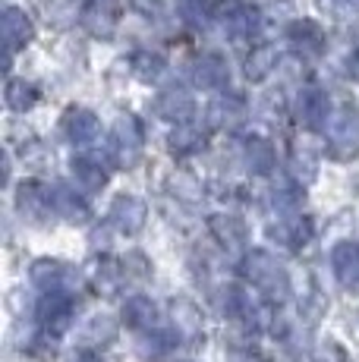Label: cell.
Returning <instances> with one entry per match:
<instances>
[{"mask_svg": "<svg viewBox=\"0 0 359 362\" xmlns=\"http://www.w3.org/2000/svg\"><path fill=\"white\" fill-rule=\"evenodd\" d=\"M300 114L302 120H306L309 129H322L324 123H328V114H331V104H328V95L322 92V88H306L300 98Z\"/></svg>", "mask_w": 359, "mask_h": 362, "instance_id": "d6986e66", "label": "cell"}, {"mask_svg": "<svg viewBox=\"0 0 359 362\" xmlns=\"http://www.w3.org/2000/svg\"><path fill=\"white\" fill-rule=\"evenodd\" d=\"M350 73H353V76H356V79H359V54H356V57H353V60H350Z\"/></svg>", "mask_w": 359, "mask_h": 362, "instance_id": "e575fe53", "label": "cell"}, {"mask_svg": "<svg viewBox=\"0 0 359 362\" xmlns=\"http://www.w3.org/2000/svg\"><path fill=\"white\" fill-rule=\"evenodd\" d=\"M315 362H350V359H347V353H343L337 344H328L319 356H315Z\"/></svg>", "mask_w": 359, "mask_h": 362, "instance_id": "1f68e13d", "label": "cell"}, {"mask_svg": "<svg viewBox=\"0 0 359 362\" xmlns=\"http://www.w3.org/2000/svg\"><path fill=\"white\" fill-rule=\"evenodd\" d=\"M331 268H334V277L343 290L350 293H359V246L350 240L337 243L331 249Z\"/></svg>", "mask_w": 359, "mask_h": 362, "instance_id": "8992f818", "label": "cell"}, {"mask_svg": "<svg viewBox=\"0 0 359 362\" xmlns=\"http://www.w3.org/2000/svg\"><path fill=\"white\" fill-rule=\"evenodd\" d=\"M133 64H136V76L145 79V82L158 79V76H161V69H164V60L158 57V54H139Z\"/></svg>", "mask_w": 359, "mask_h": 362, "instance_id": "f546056e", "label": "cell"}, {"mask_svg": "<svg viewBox=\"0 0 359 362\" xmlns=\"http://www.w3.org/2000/svg\"><path fill=\"white\" fill-rule=\"evenodd\" d=\"M38 318L51 334H64L73 318V296L66 290H45V296L38 299Z\"/></svg>", "mask_w": 359, "mask_h": 362, "instance_id": "5b68a950", "label": "cell"}, {"mask_svg": "<svg viewBox=\"0 0 359 362\" xmlns=\"http://www.w3.org/2000/svg\"><path fill=\"white\" fill-rule=\"evenodd\" d=\"M64 132H66V139H70L73 145H92L95 139H98V132H101V123H98V117H95L92 110L70 107L66 110V117H64Z\"/></svg>", "mask_w": 359, "mask_h": 362, "instance_id": "ba28073f", "label": "cell"}, {"mask_svg": "<svg viewBox=\"0 0 359 362\" xmlns=\"http://www.w3.org/2000/svg\"><path fill=\"white\" fill-rule=\"evenodd\" d=\"M51 208L57 218L70 221V224H86L88 221V205L70 186H54L51 189Z\"/></svg>", "mask_w": 359, "mask_h": 362, "instance_id": "30bf717a", "label": "cell"}, {"mask_svg": "<svg viewBox=\"0 0 359 362\" xmlns=\"http://www.w3.org/2000/svg\"><path fill=\"white\" fill-rule=\"evenodd\" d=\"M243 274L259 293H265L268 299H284L290 293V274L287 268L274 259L265 249H252L243 259Z\"/></svg>", "mask_w": 359, "mask_h": 362, "instance_id": "6da1fadb", "label": "cell"}, {"mask_svg": "<svg viewBox=\"0 0 359 362\" xmlns=\"http://www.w3.org/2000/svg\"><path fill=\"white\" fill-rule=\"evenodd\" d=\"M328 148L341 161H350L353 155H359V114L356 110H343L341 117L331 120Z\"/></svg>", "mask_w": 359, "mask_h": 362, "instance_id": "3957f363", "label": "cell"}, {"mask_svg": "<svg viewBox=\"0 0 359 362\" xmlns=\"http://www.w3.org/2000/svg\"><path fill=\"white\" fill-rule=\"evenodd\" d=\"M167 189L174 192L180 202H199V199H202V183H199L192 173H186V170L170 173V177H167Z\"/></svg>", "mask_w": 359, "mask_h": 362, "instance_id": "83f0119b", "label": "cell"}, {"mask_svg": "<svg viewBox=\"0 0 359 362\" xmlns=\"http://www.w3.org/2000/svg\"><path fill=\"white\" fill-rule=\"evenodd\" d=\"M274 240H281L287 249H300L306 246L309 240H312V221L309 218H290V221H281V224H274L271 230Z\"/></svg>", "mask_w": 359, "mask_h": 362, "instance_id": "44dd1931", "label": "cell"}, {"mask_svg": "<svg viewBox=\"0 0 359 362\" xmlns=\"http://www.w3.org/2000/svg\"><path fill=\"white\" fill-rule=\"evenodd\" d=\"M117 318H110V315H92L86 322V328H82V344H88V346H105L110 344V340L117 337Z\"/></svg>", "mask_w": 359, "mask_h": 362, "instance_id": "d4e9b609", "label": "cell"}, {"mask_svg": "<svg viewBox=\"0 0 359 362\" xmlns=\"http://www.w3.org/2000/svg\"><path fill=\"white\" fill-rule=\"evenodd\" d=\"M192 82L202 88H220L227 82V64L218 54H205V57L196 60L192 66Z\"/></svg>", "mask_w": 359, "mask_h": 362, "instance_id": "ffe728a7", "label": "cell"}, {"mask_svg": "<svg viewBox=\"0 0 359 362\" xmlns=\"http://www.w3.org/2000/svg\"><path fill=\"white\" fill-rule=\"evenodd\" d=\"M73 177H76V183H79V189L95 192L107 183V167L101 164V158L82 155V158H73Z\"/></svg>", "mask_w": 359, "mask_h": 362, "instance_id": "2e32d148", "label": "cell"}, {"mask_svg": "<svg viewBox=\"0 0 359 362\" xmlns=\"http://www.w3.org/2000/svg\"><path fill=\"white\" fill-rule=\"evenodd\" d=\"M142 151V127L133 114H123L114 123V161L120 167H136Z\"/></svg>", "mask_w": 359, "mask_h": 362, "instance_id": "7a4b0ae2", "label": "cell"}, {"mask_svg": "<svg viewBox=\"0 0 359 362\" xmlns=\"http://www.w3.org/2000/svg\"><path fill=\"white\" fill-rule=\"evenodd\" d=\"M123 322L136 331H151L158 325V305L148 296L136 293L123 303Z\"/></svg>", "mask_w": 359, "mask_h": 362, "instance_id": "5bb4252c", "label": "cell"}, {"mask_svg": "<svg viewBox=\"0 0 359 362\" xmlns=\"http://www.w3.org/2000/svg\"><path fill=\"white\" fill-rule=\"evenodd\" d=\"M290 41H293V47H296V51H302V54H319L324 47L322 29L315 23H309V19L290 25Z\"/></svg>", "mask_w": 359, "mask_h": 362, "instance_id": "cb8c5ba5", "label": "cell"}, {"mask_svg": "<svg viewBox=\"0 0 359 362\" xmlns=\"http://www.w3.org/2000/svg\"><path fill=\"white\" fill-rule=\"evenodd\" d=\"M16 208H19V214H23V221L41 224L47 214H54L51 189H45V186H38V183H23L19 186V196H16Z\"/></svg>", "mask_w": 359, "mask_h": 362, "instance_id": "52a82bcc", "label": "cell"}, {"mask_svg": "<svg viewBox=\"0 0 359 362\" xmlns=\"http://www.w3.org/2000/svg\"><path fill=\"white\" fill-rule=\"evenodd\" d=\"M170 318H174V331L183 340H199L202 337V312L192 299L180 296L170 299Z\"/></svg>", "mask_w": 359, "mask_h": 362, "instance_id": "9c48e42d", "label": "cell"}, {"mask_svg": "<svg viewBox=\"0 0 359 362\" xmlns=\"http://www.w3.org/2000/svg\"><path fill=\"white\" fill-rule=\"evenodd\" d=\"M208 117H211V127H220V129H233L246 120V104L237 98V95H220V98L211 101L208 107Z\"/></svg>", "mask_w": 359, "mask_h": 362, "instance_id": "9a60e30c", "label": "cell"}, {"mask_svg": "<svg viewBox=\"0 0 359 362\" xmlns=\"http://www.w3.org/2000/svg\"><path fill=\"white\" fill-rule=\"evenodd\" d=\"M230 362H261V359L252 350H237V353H230Z\"/></svg>", "mask_w": 359, "mask_h": 362, "instance_id": "d6a6232c", "label": "cell"}, {"mask_svg": "<svg viewBox=\"0 0 359 362\" xmlns=\"http://www.w3.org/2000/svg\"><path fill=\"white\" fill-rule=\"evenodd\" d=\"M274 66H278V51H274L271 45H261V47H255L249 54V60H246V76H249L252 82H261Z\"/></svg>", "mask_w": 359, "mask_h": 362, "instance_id": "484cf974", "label": "cell"}, {"mask_svg": "<svg viewBox=\"0 0 359 362\" xmlns=\"http://www.w3.org/2000/svg\"><path fill=\"white\" fill-rule=\"evenodd\" d=\"M155 110L164 117V120H177V123H186L192 117V95L180 86H170L158 95L155 101Z\"/></svg>", "mask_w": 359, "mask_h": 362, "instance_id": "8fae6325", "label": "cell"}, {"mask_svg": "<svg viewBox=\"0 0 359 362\" xmlns=\"http://www.w3.org/2000/svg\"><path fill=\"white\" fill-rule=\"evenodd\" d=\"M76 362H101L98 356H95V353H88V350H82L79 356H76Z\"/></svg>", "mask_w": 359, "mask_h": 362, "instance_id": "836d02e7", "label": "cell"}, {"mask_svg": "<svg viewBox=\"0 0 359 362\" xmlns=\"http://www.w3.org/2000/svg\"><path fill=\"white\" fill-rule=\"evenodd\" d=\"M126 277H129L126 274V264L114 262V259H101V262H95V268H92L95 290H98V293H105V296H114Z\"/></svg>", "mask_w": 359, "mask_h": 362, "instance_id": "ac0fdd59", "label": "cell"}, {"mask_svg": "<svg viewBox=\"0 0 359 362\" xmlns=\"http://www.w3.org/2000/svg\"><path fill=\"white\" fill-rule=\"evenodd\" d=\"M38 101V88L25 79H10L6 82V104H10L16 114H25L32 104Z\"/></svg>", "mask_w": 359, "mask_h": 362, "instance_id": "4316f807", "label": "cell"}, {"mask_svg": "<svg viewBox=\"0 0 359 362\" xmlns=\"http://www.w3.org/2000/svg\"><path fill=\"white\" fill-rule=\"evenodd\" d=\"M114 23H117V16L110 10H101V6H92V10L86 13V25L92 35H110Z\"/></svg>", "mask_w": 359, "mask_h": 362, "instance_id": "f1b7e54d", "label": "cell"}, {"mask_svg": "<svg viewBox=\"0 0 359 362\" xmlns=\"http://www.w3.org/2000/svg\"><path fill=\"white\" fill-rule=\"evenodd\" d=\"M73 277L70 264L57 259H38L32 264V284L41 290H66V281Z\"/></svg>", "mask_w": 359, "mask_h": 362, "instance_id": "4fadbf2b", "label": "cell"}, {"mask_svg": "<svg viewBox=\"0 0 359 362\" xmlns=\"http://www.w3.org/2000/svg\"><path fill=\"white\" fill-rule=\"evenodd\" d=\"M107 218H110V224H114L120 233L136 236L145 227V221H148V205H145L139 196L123 192V196H117L114 202H110Z\"/></svg>", "mask_w": 359, "mask_h": 362, "instance_id": "277c9868", "label": "cell"}, {"mask_svg": "<svg viewBox=\"0 0 359 362\" xmlns=\"http://www.w3.org/2000/svg\"><path fill=\"white\" fill-rule=\"evenodd\" d=\"M123 264H126V274L129 277H148L151 274L148 262H145V255H139V252H129L126 259H123Z\"/></svg>", "mask_w": 359, "mask_h": 362, "instance_id": "4dcf8cb0", "label": "cell"}, {"mask_svg": "<svg viewBox=\"0 0 359 362\" xmlns=\"http://www.w3.org/2000/svg\"><path fill=\"white\" fill-rule=\"evenodd\" d=\"M243 161L252 173H271L278 158H274V145L261 136H249L243 142Z\"/></svg>", "mask_w": 359, "mask_h": 362, "instance_id": "e0dca14e", "label": "cell"}, {"mask_svg": "<svg viewBox=\"0 0 359 362\" xmlns=\"http://www.w3.org/2000/svg\"><path fill=\"white\" fill-rule=\"evenodd\" d=\"M208 230H211V236H215L224 249H240L246 243V236H249L243 218H233V214H211V218H208Z\"/></svg>", "mask_w": 359, "mask_h": 362, "instance_id": "7c38bea8", "label": "cell"}, {"mask_svg": "<svg viewBox=\"0 0 359 362\" xmlns=\"http://www.w3.org/2000/svg\"><path fill=\"white\" fill-rule=\"evenodd\" d=\"M32 38V23L29 16H25L23 10H16V6H10V10L4 13V41L10 51H16V47L29 45Z\"/></svg>", "mask_w": 359, "mask_h": 362, "instance_id": "7402d4cb", "label": "cell"}, {"mask_svg": "<svg viewBox=\"0 0 359 362\" xmlns=\"http://www.w3.org/2000/svg\"><path fill=\"white\" fill-rule=\"evenodd\" d=\"M170 148H174L177 155H196V151L205 148V129L189 120L180 123L174 129V136H170Z\"/></svg>", "mask_w": 359, "mask_h": 362, "instance_id": "603a6c76", "label": "cell"}]
</instances>
